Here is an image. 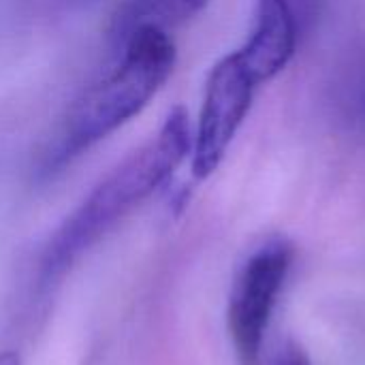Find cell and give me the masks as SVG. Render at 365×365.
Segmentation results:
<instances>
[{"label":"cell","instance_id":"ba28073f","mask_svg":"<svg viewBox=\"0 0 365 365\" xmlns=\"http://www.w3.org/2000/svg\"><path fill=\"white\" fill-rule=\"evenodd\" d=\"M0 365H21V359L15 351H4L0 353Z\"/></svg>","mask_w":365,"mask_h":365},{"label":"cell","instance_id":"5b68a950","mask_svg":"<svg viewBox=\"0 0 365 365\" xmlns=\"http://www.w3.org/2000/svg\"><path fill=\"white\" fill-rule=\"evenodd\" d=\"M297 47V17L289 0H257L250 38L235 53L259 86L274 79L293 58Z\"/></svg>","mask_w":365,"mask_h":365},{"label":"cell","instance_id":"277c9868","mask_svg":"<svg viewBox=\"0 0 365 365\" xmlns=\"http://www.w3.org/2000/svg\"><path fill=\"white\" fill-rule=\"evenodd\" d=\"M257 83L233 51L207 75L203 107L192 137V175L210 178L222 163L235 133L246 120Z\"/></svg>","mask_w":365,"mask_h":365},{"label":"cell","instance_id":"7a4b0ae2","mask_svg":"<svg viewBox=\"0 0 365 365\" xmlns=\"http://www.w3.org/2000/svg\"><path fill=\"white\" fill-rule=\"evenodd\" d=\"M178 60L167 30L143 26L122 43V60L113 73L86 90L71 107L56 160L66 163L139 115L171 77Z\"/></svg>","mask_w":365,"mask_h":365},{"label":"cell","instance_id":"8992f818","mask_svg":"<svg viewBox=\"0 0 365 365\" xmlns=\"http://www.w3.org/2000/svg\"><path fill=\"white\" fill-rule=\"evenodd\" d=\"M207 2L210 0H122L111 17L109 34L122 45L130 32L143 26H156L169 32V28L199 15Z\"/></svg>","mask_w":365,"mask_h":365},{"label":"cell","instance_id":"3957f363","mask_svg":"<svg viewBox=\"0 0 365 365\" xmlns=\"http://www.w3.org/2000/svg\"><path fill=\"white\" fill-rule=\"evenodd\" d=\"M291 263L293 246L276 237L242 265L229 299V334L240 365H261L265 331Z\"/></svg>","mask_w":365,"mask_h":365},{"label":"cell","instance_id":"6da1fadb","mask_svg":"<svg viewBox=\"0 0 365 365\" xmlns=\"http://www.w3.org/2000/svg\"><path fill=\"white\" fill-rule=\"evenodd\" d=\"M188 154H192L190 115L178 105L169 111L156 137L120 163L66 218L47 248L45 274L56 276L71 267L94 242L158 190Z\"/></svg>","mask_w":365,"mask_h":365},{"label":"cell","instance_id":"52a82bcc","mask_svg":"<svg viewBox=\"0 0 365 365\" xmlns=\"http://www.w3.org/2000/svg\"><path fill=\"white\" fill-rule=\"evenodd\" d=\"M274 365H312V361H310L308 353L297 342H287L278 351Z\"/></svg>","mask_w":365,"mask_h":365}]
</instances>
